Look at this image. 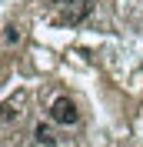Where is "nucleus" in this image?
Instances as JSON below:
<instances>
[{
	"instance_id": "obj_6",
	"label": "nucleus",
	"mask_w": 143,
	"mask_h": 147,
	"mask_svg": "<svg viewBox=\"0 0 143 147\" xmlns=\"http://www.w3.org/2000/svg\"><path fill=\"white\" fill-rule=\"evenodd\" d=\"M47 3H53V7H63V3H67V0H47Z\"/></svg>"
},
{
	"instance_id": "obj_1",
	"label": "nucleus",
	"mask_w": 143,
	"mask_h": 147,
	"mask_svg": "<svg viewBox=\"0 0 143 147\" xmlns=\"http://www.w3.org/2000/svg\"><path fill=\"white\" fill-rule=\"evenodd\" d=\"M50 120L53 124H63V127H73V124H80V110L70 97H57L50 104Z\"/></svg>"
},
{
	"instance_id": "obj_2",
	"label": "nucleus",
	"mask_w": 143,
	"mask_h": 147,
	"mask_svg": "<svg viewBox=\"0 0 143 147\" xmlns=\"http://www.w3.org/2000/svg\"><path fill=\"white\" fill-rule=\"evenodd\" d=\"M63 7H67V10H63V17H60L63 24H80V20L90 13V7H93V3H90V0H67Z\"/></svg>"
},
{
	"instance_id": "obj_4",
	"label": "nucleus",
	"mask_w": 143,
	"mask_h": 147,
	"mask_svg": "<svg viewBox=\"0 0 143 147\" xmlns=\"http://www.w3.org/2000/svg\"><path fill=\"white\" fill-rule=\"evenodd\" d=\"M17 40H20V27H17V24H3V44L13 47Z\"/></svg>"
},
{
	"instance_id": "obj_3",
	"label": "nucleus",
	"mask_w": 143,
	"mask_h": 147,
	"mask_svg": "<svg viewBox=\"0 0 143 147\" xmlns=\"http://www.w3.org/2000/svg\"><path fill=\"white\" fill-rule=\"evenodd\" d=\"M33 147H57V137L47 124H37L33 127Z\"/></svg>"
},
{
	"instance_id": "obj_5",
	"label": "nucleus",
	"mask_w": 143,
	"mask_h": 147,
	"mask_svg": "<svg viewBox=\"0 0 143 147\" xmlns=\"http://www.w3.org/2000/svg\"><path fill=\"white\" fill-rule=\"evenodd\" d=\"M13 117H20V110H13V104H7V107H3V124H10Z\"/></svg>"
}]
</instances>
